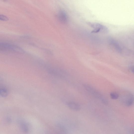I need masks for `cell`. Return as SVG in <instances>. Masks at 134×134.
Here are the masks:
<instances>
[{
    "label": "cell",
    "instance_id": "8fae6325",
    "mask_svg": "<svg viewBox=\"0 0 134 134\" xmlns=\"http://www.w3.org/2000/svg\"><path fill=\"white\" fill-rule=\"evenodd\" d=\"M101 100L102 102L103 103L104 105H107L108 102V100L106 98L103 97L101 99Z\"/></svg>",
    "mask_w": 134,
    "mask_h": 134
},
{
    "label": "cell",
    "instance_id": "ba28073f",
    "mask_svg": "<svg viewBox=\"0 0 134 134\" xmlns=\"http://www.w3.org/2000/svg\"><path fill=\"white\" fill-rule=\"evenodd\" d=\"M8 93L7 90L4 89H0V95L2 97H5L7 96Z\"/></svg>",
    "mask_w": 134,
    "mask_h": 134
},
{
    "label": "cell",
    "instance_id": "5b68a950",
    "mask_svg": "<svg viewBox=\"0 0 134 134\" xmlns=\"http://www.w3.org/2000/svg\"><path fill=\"white\" fill-rule=\"evenodd\" d=\"M67 105L69 108L74 111H79L80 109V106L76 103L71 102L68 103Z\"/></svg>",
    "mask_w": 134,
    "mask_h": 134
},
{
    "label": "cell",
    "instance_id": "9c48e42d",
    "mask_svg": "<svg viewBox=\"0 0 134 134\" xmlns=\"http://www.w3.org/2000/svg\"><path fill=\"white\" fill-rule=\"evenodd\" d=\"M111 98L113 100H116L118 99L119 97V94L116 92H112L110 94Z\"/></svg>",
    "mask_w": 134,
    "mask_h": 134
},
{
    "label": "cell",
    "instance_id": "8992f818",
    "mask_svg": "<svg viewBox=\"0 0 134 134\" xmlns=\"http://www.w3.org/2000/svg\"><path fill=\"white\" fill-rule=\"evenodd\" d=\"M13 46L7 44L0 43V49H12Z\"/></svg>",
    "mask_w": 134,
    "mask_h": 134
},
{
    "label": "cell",
    "instance_id": "52a82bcc",
    "mask_svg": "<svg viewBox=\"0 0 134 134\" xmlns=\"http://www.w3.org/2000/svg\"><path fill=\"white\" fill-rule=\"evenodd\" d=\"M20 127L22 130L24 132L27 133L29 131L28 125L25 123L22 122L21 123Z\"/></svg>",
    "mask_w": 134,
    "mask_h": 134
},
{
    "label": "cell",
    "instance_id": "4fadbf2b",
    "mask_svg": "<svg viewBox=\"0 0 134 134\" xmlns=\"http://www.w3.org/2000/svg\"><path fill=\"white\" fill-rule=\"evenodd\" d=\"M2 81V79L0 77V81Z\"/></svg>",
    "mask_w": 134,
    "mask_h": 134
},
{
    "label": "cell",
    "instance_id": "3957f363",
    "mask_svg": "<svg viewBox=\"0 0 134 134\" xmlns=\"http://www.w3.org/2000/svg\"><path fill=\"white\" fill-rule=\"evenodd\" d=\"M59 19L62 23L65 24L68 21V17L66 13L63 11H59L58 14Z\"/></svg>",
    "mask_w": 134,
    "mask_h": 134
},
{
    "label": "cell",
    "instance_id": "7c38bea8",
    "mask_svg": "<svg viewBox=\"0 0 134 134\" xmlns=\"http://www.w3.org/2000/svg\"><path fill=\"white\" fill-rule=\"evenodd\" d=\"M6 121L9 123H11L12 122V119L9 117H8L6 118Z\"/></svg>",
    "mask_w": 134,
    "mask_h": 134
},
{
    "label": "cell",
    "instance_id": "277c9868",
    "mask_svg": "<svg viewBox=\"0 0 134 134\" xmlns=\"http://www.w3.org/2000/svg\"><path fill=\"white\" fill-rule=\"evenodd\" d=\"M134 97L133 96L131 93L128 94L125 101V105L127 107L131 106L134 102Z\"/></svg>",
    "mask_w": 134,
    "mask_h": 134
},
{
    "label": "cell",
    "instance_id": "6da1fadb",
    "mask_svg": "<svg viewBox=\"0 0 134 134\" xmlns=\"http://www.w3.org/2000/svg\"><path fill=\"white\" fill-rule=\"evenodd\" d=\"M87 24L91 28L94 29L91 33H107L108 32V28L102 25L97 23L88 22Z\"/></svg>",
    "mask_w": 134,
    "mask_h": 134
},
{
    "label": "cell",
    "instance_id": "7a4b0ae2",
    "mask_svg": "<svg viewBox=\"0 0 134 134\" xmlns=\"http://www.w3.org/2000/svg\"><path fill=\"white\" fill-rule=\"evenodd\" d=\"M84 87L87 90L88 92H90L91 94H92L93 95L95 96L96 97L100 98L101 100L103 97L100 92H98L96 89L90 86L85 85L84 86Z\"/></svg>",
    "mask_w": 134,
    "mask_h": 134
},
{
    "label": "cell",
    "instance_id": "30bf717a",
    "mask_svg": "<svg viewBox=\"0 0 134 134\" xmlns=\"http://www.w3.org/2000/svg\"><path fill=\"white\" fill-rule=\"evenodd\" d=\"M8 20V18L6 16L3 15H0V20L6 21Z\"/></svg>",
    "mask_w": 134,
    "mask_h": 134
}]
</instances>
